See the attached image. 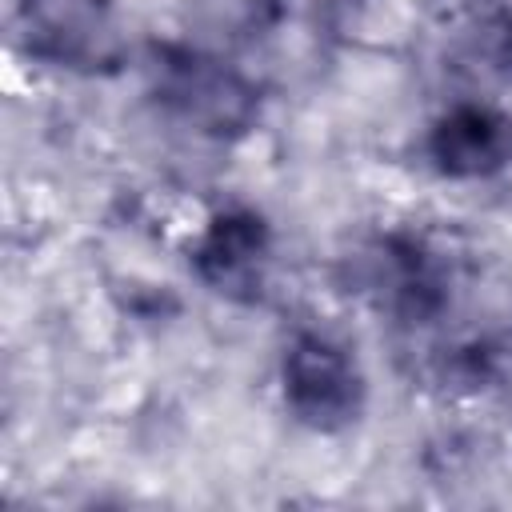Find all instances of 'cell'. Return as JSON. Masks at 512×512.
Here are the masks:
<instances>
[{
	"label": "cell",
	"instance_id": "obj_4",
	"mask_svg": "<svg viewBox=\"0 0 512 512\" xmlns=\"http://www.w3.org/2000/svg\"><path fill=\"white\" fill-rule=\"evenodd\" d=\"M432 160L448 176H488L512 160V124L492 108H452L432 128Z\"/></svg>",
	"mask_w": 512,
	"mask_h": 512
},
{
	"label": "cell",
	"instance_id": "obj_1",
	"mask_svg": "<svg viewBox=\"0 0 512 512\" xmlns=\"http://www.w3.org/2000/svg\"><path fill=\"white\" fill-rule=\"evenodd\" d=\"M284 404L316 432L348 428L364 408V376L348 348L308 332L284 352Z\"/></svg>",
	"mask_w": 512,
	"mask_h": 512
},
{
	"label": "cell",
	"instance_id": "obj_2",
	"mask_svg": "<svg viewBox=\"0 0 512 512\" xmlns=\"http://www.w3.org/2000/svg\"><path fill=\"white\" fill-rule=\"evenodd\" d=\"M192 260L208 288L224 296H252L264 284L268 228L252 212H224L208 224Z\"/></svg>",
	"mask_w": 512,
	"mask_h": 512
},
{
	"label": "cell",
	"instance_id": "obj_3",
	"mask_svg": "<svg viewBox=\"0 0 512 512\" xmlns=\"http://www.w3.org/2000/svg\"><path fill=\"white\" fill-rule=\"evenodd\" d=\"M164 100L192 124H204L208 132H224V124H244L252 112L248 84L228 72L216 60L180 56L164 64Z\"/></svg>",
	"mask_w": 512,
	"mask_h": 512
}]
</instances>
